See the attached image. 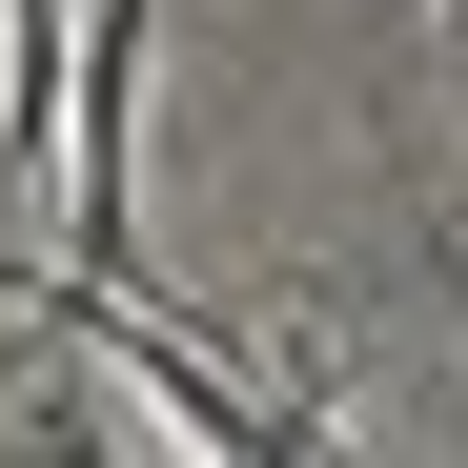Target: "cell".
Returning <instances> with one entry per match:
<instances>
[{
  "label": "cell",
  "mask_w": 468,
  "mask_h": 468,
  "mask_svg": "<svg viewBox=\"0 0 468 468\" xmlns=\"http://www.w3.org/2000/svg\"><path fill=\"white\" fill-rule=\"evenodd\" d=\"M448 305H468V265H448Z\"/></svg>",
  "instance_id": "cell-3"
},
{
  "label": "cell",
  "mask_w": 468,
  "mask_h": 468,
  "mask_svg": "<svg viewBox=\"0 0 468 468\" xmlns=\"http://www.w3.org/2000/svg\"><path fill=\"white\" fill-rule=\"evenodd\" d=\"M21 468H122V428H21Z\"/></svg>",
  "instance_id": "cell-1"
},
{
  "label": "cell",
  "mask_w": 468,
  "mask_h": 468,
  "mask_svg": "<svg viewBox=\"0 0 468 468\" xmlns=\"http://www.w3.org/2000/svg\"><path fill=\"white\" fill-rule=\"evenodd\" d=\"M448 102H468V0H448Z\"/></svg>",
  "instance_id": "cell-2"
}]
</instances>
